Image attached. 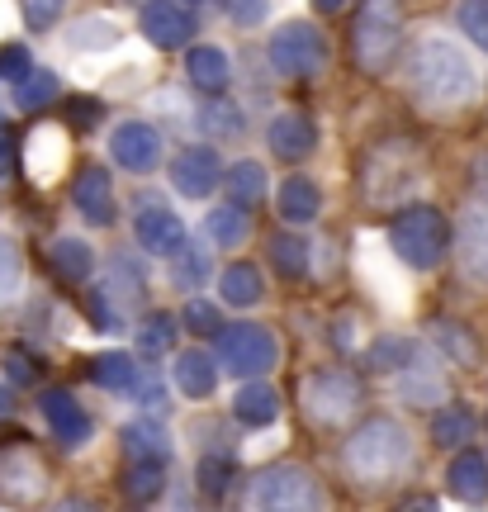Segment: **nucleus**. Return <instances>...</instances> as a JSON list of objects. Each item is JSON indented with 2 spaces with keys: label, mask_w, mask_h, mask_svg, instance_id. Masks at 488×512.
<instances>
[{
  "label": "nucleus",
  "mask_w": 488,
  "mask_h": 512,
  "mask_svg": "<svg viewBox=\"0 0 488 512\" xmlns=\"http://www.w3.org/2000/svg\"><path fill=\"white\" fill-rule=\"evenodd\" d=\"M408 86L427 110H455L474 95V67L451 38H422L408 53Z\"/></svg>",
  "instance_id": "nucleus-1"
},
{
  "label": "nucleus",
  "mask_w": 488,
  "mask_h": 512,
  "mask_svg": "<svg viewBox=\"0 0 488 512\" xmlns=\"http://www.w3.org/2000/svg\"><path fill=\"white\" fill-rule=\"evenodd\" d=\"M413 460V441L394 418H370L346 441V475L356 489H384L394 484Z\"/></svg>",
  "instance_id": "nucleus-2"
},
{
  "label": "nucleus",
  "mask_w": 488,
  "mask_h": 512,
  "mask_svg": "<svg viewBox=\"0 0 488 512\" xmlns=\"http://www.w3.org/2000/svg\"><path fill=\"white\" fill-rule=\"evenodd\" d=\"M237 512H323V489L308 475L304 465H266L256 470L242 494H237Z\"/></svg>",
  "instance_id": "nucleus-3"
},
{
  "label": "nucleus",
  "mask_w": 488,
  "mask_h": 512,
  "mask_svg": "<svg viewBox=\"0 0 488 512\" xmlns=\"http://www.w3.org/2000/svg\"><path fill=\"white\" fill-rule=\"evenodd\" d=\"M389 242H394L403 266L432 271V266H441V256H446V219L436 209H427V204H413V209H403L394 219Z\"/></svg>",
  "instance_id": "nucleus-4"
},
{
  "label": "nucleus",
  "mask_w": 488,
  "mask_h": 512,
  "mask_svg": "<svg viewBox=\"0 0 488 512\" xmlns=\"http://www.w3.org/2000/svg\"><path fill=\"white\" fill-rule=\"evenodd\" d=\"M403 43V15L398 0H365L356 15V62L370 72H384Z\"/></svg>",
  "instance_id": "nucleus-5"
},
{
  "label": "nucleus",
  "mask_w": 488,
  "mask_h": 512,
  "mask_svg": "<svg viewBox=\"0 0 488 512\" xmlns=\"http://www.w3.org/2000/svg\"><path fill=\"white\" fill-rule=\"evenodd\" d=\"M266 57H271V67L280 76H318L332 53H327V38L308 19H290V24H280L271 34Z\"/></svg>",
  "instance_id": "nucleus-6"
},
{
  "label": "nucleus",
  "mask_w": 488,
  "mask_h": 512,
  "mask_svg": "<svg viewBox=\"0 0 488 512\" xmlns=\"http://www.w3.org/2000/svg\"><path fill=\"white\" fill-rule=\"evenodd\" d=\"M48 498V465L29 441L0 446V503L10 508H38Z\"/></svg>",
  "instance_id": "nucleus-7"
},
{
  "label": "nucleus",
  "mask_w": 488,
  "mask_h": 512,
  "mask_svg": "<svg viewBox=\"0 0 488 512\" xmlns=\"http://www.w3.org/2000/svg\"><path fill=\"white\" fill-rule=\"evenodd\" d=\"M275 337L271 328H256V323H237V328H218V366L228 375L242 380H261L275 366Z\"/></svg>",
  "instance_id": "nucleus-8"
},
{
  "label": "nucleus",
  "mask_w": 488,
  "mask_h": 512,
  "mask_svg": "<svg viewBox=\"0 0 488 512\" xmlns=\"http://www.w3.org/2000/svg\"><path fill=\"white\" fill-rule=\"evenodd\" d=\"M304 408L318 427H337L361 408V380L346 370H313L304 380Z\"/></svg>",
  "instance_id": "nucleus-9"
},
{
  "label": "nucleus",
  "mask_w": 488,
  "mask_h": 512,
  "mask_svg": "<svg viewBox=\"0 0 488 512\" xmlns=\"http://www.w3.org/2000/svg\"><path fill=\"white\" fill-rule=\"evenodd\" d=\"M133 238L152 256H176L185 247V223L157 195H143V200L133 204Z\"/></svg>",
  "instance_id": "nucleus-10"
},
{
  "label": "nucleus",
  "mask_w": 488,
  "mask_h": 512,
  "mask_svg": "<svg viewBox=\"0 0 488 512\" xmlns=\"http://www.w3.org/2000/svg\"><path fill=\"white\" fill-rule=\"evenodd\" d=\"M460 271L470 275L474 285H488V185L470 200L465 219H460Z\"/></svg>",
  "instance_id": "nucleus-11"
},
{
  "label": "nucleus",
  "mask_w": 488,
  "mask_h": 512,
  "mask_svg": "<svg viewBox=\"0 0 488 512\" xmlns=\"http://www.w3.org/2000/svg\"><path fill=\"white\" fill-rule=\"evenodd\" d=\"M109 157L124 166V171H133V176H147V171H157V162H162V133H157L152 124L128 119V124L114 128Z\"/></svg>",
  "instance_id": "nucleus-12"
},
{
  "label": "nucleus",
  "mask_w": 488,
  "mask_h": 512,
  "mask_svg": "<svg viewBox=\"0 0 488 512\" xmlns=\"http://www.w3.org/2000/svg\"><path fill=\"white\" fill-rule=\"evenodd\" d=\"M218 176H223V166H218L214 147L195 143V147H181V152L171 157V185H176L181 195H190V200H209Z\"/></svg>",
  "instance_id": "nucleus-13"
},
{
  "label": "nucleus",
  "mask_w": 488,
  "mask_h": 512,
  "mask_svg": "<svg viewBox=\"0 0 488 512\" xmlns=\"http://www.w3.org/2000/svg\"><path fill=\"white\" fill-rule=\"evenodd\" d=\"M138 29L152 48H185L195 34V19L181 0H147L143 15H138Z\"/></svg>",
  "instance_id": "nucleus-14"
},
{
  "label": "nucleus",
  "mask_w": 488,
  "mask_h": 512,
  "mask_svg": "<svg viewBox=\"0 0 488 512\" xmlns=\"http://www.w3.org/2000/svg\"><path fill=\"white\" fill-rule=\"evenodd\" d=\"M38 408H43V422L53 427V437L62 441V446H86V441H91L95 422H91V413L76 403V394H67V389H43Z\"/></svg>",
  "instance_id": "nucleus-15"
},
{
  "label": "nucleus",
  "mask_w": 488,
  "mask_h": 512,
  "mask_svg": "<svg viewBox=\"0 0 488 512\" xmlns=\"http://www.w3.org/2000/svg\"><path fill=\"white\" fill-rule=\"evenodd\" d=\"M72 204L81 209V219L95 228H109L119 219V204H114V185H109L105 166H81L72 181Z\"/></svg>",
  "instance_id": "nucleus-16"
},
{
  "label": "nucleus",
  "mask_w": 488,
  "mask_h": 512,
  "mask_svg": "<svg viewBox=\"0 0 488 512\" xmlns=\"http://www.w3.org/2000/svg\"><path fill=\"white\" fill-rule=\"evenodd\" d=\"M266 143H271L275 157L299 162V157H308V152H313V143H318V128H313V119H304V114H280V119L271 124V133H266Z\"/></svg>",
  "instance_id": "nucleus-17"
},
{
  "label": "nucleus",
  "mask_w": 488,
  "mask_h": 512,
  "mask_svg": "<svg viewBox=\"0 0 488 512\" xmlns=\"http://www.w3.org/2000/svg\"><path fill=\"white\" fill-rule=\"evenodd\" d=\"M185 72H190V81H195L204 95H223V91H228V81H233L228 53H223V48H214V43H199V48H190V57H185Z\"/></svg>",
  "instance_id": "nucleus-18"
},
{
  "label": "nucleus",
  "mask_w": 488,
  "mask_h": 512,
  "mask_svg": "<svg viewBox=\"0 0 488 512\" xmlns=\"http://www.w3.org/2000/svg\"><path fill=\"white\" fill-rule=\"evenodd\" d=\"M233 413L242 427H271L275 418H280V394H275L266 380H247L242 389H237V399H233Z\"/></svg>",
  "instance_id": "nucleus-19"
},
{
  "label": "nucleus",
  "mask_w": 488,
  "mask_h": 512,
  "mask_svg": "<svg viewBox=\"0 0 488 512\" xmlns=\"http://www.w3.org/2000/svg\"><path fill=\"white\" fill-rule=\"evenodd\" d=\"M446 489H451V498H460V503H484L488 498V460L479 456V451L455 456L451 470H446Z\"/></svg>",
  "instance_id": "nucleus-20"
},
{
  "label": "nucleus",
  "mask_w": 488,
  "mask_h": 512,
  "mask_svg": "<svg viewBox=\"0 0 488 512\" xmlns=\"http://www.w3.org/2000/svg\"><path fill=\"white\" fill-rule=\"evenodd\" d=\"M280 219L294 223V228H304V223L318 219V209H323V190L308 181V176H290V181L280 185Z\"/></svg>",
  "instance_id": "nucleus-21"
},
{
  "label": "nucleus",
  "mask_w": 488,
  "mask_h": 512,
  "mask_svg": "<svg viewBox=\"0 0 488 512\" xmlns=\"http://www.w3.org/2000/svg\"><path fill=\"white\" fill-rule=\"evenodd\" d=\"M214 384H218V370H214V356H209V351L190 347V351L176 356V389H181V394H190V399H209Z\"/></svg>",
  "instance_id": "nucleus-22"
},
{
  "label": "nucleus",
  "mask_w": 488,
  "mask_h": 512,
  "mask_svg": "<svg viewBox=\"0 0 488 512\" xmlns=\"http://www.w3.org/2000/svg\"><path fill=\"white\" fill-rule=\"evenodd\" d=\"M218 294H223L233 309H247V304H256V299H266V280H261V271H256L252 261H237V266L223 271Z\"/></svg>",
  "instance_id": "nucleus-23"
},
{
  "label": "nucleus",
  "mask_w": 488,
  "mask_h": 512,
  "mask_svg": "<svg viewBox=\"0 0 488 512\" xmlns=\"http://www.w3.org/2000/svg\"><path fill=\"white\" fill-rule=\"evenodd\" d=\"M171 441H166V432H162V422L157 418H138V422H128L124 427V451H128V460H162L166 465V451Z\"/></svg>",
  "instance_id": "nucleus-24"
},
{
  "label": "nucleus",
  "mask_w": 488,
  "mask_h": 512,
  "mask_svg": "<svg viewBox=\"0 0 488 512\" xmlns=\"http://www.w3.org/2000/svg\"><path fill=\"white\" fill-rule=\"evenodd\" d=\"M91 375L100 389H109V394H133V384H138V361L124 356V351H105V356L91 361Z\"/></svg>",
  "instance_id": "nucleus-25"
},
{
  "label": "nucleus",
  "mask_w": 488,
  "mask_h": 512,
  "mask_svg": "<svg viewBox=\"0 0 488 512\" xmlns=\"http://www.w3.org/2000/svg\"><path fill=\"white\" fill-rule=\"evenodd\" d=\"M247 228H252L247 209H237V204H218L214 214L204 219V238L214 242V247H237V242L247 238Z\"/></svg>",
  "instance_id": "nucleus-26"
},
{
  "label": "nucleus",
  "mask_w": 488,
  "mask_h": 512,
  "mask_svg": "<svg viewBox=\"0 0 488 512\" xmlns=\"http://www.w3.org/2000/svg\"><path fill=\"white\" fill-rule=\"evenodd\" d=\"M199 128H204L214 143H237V138H242V110H237L233 100H214V95H209V105L199 110Z\"/></svg>",
  "instance_id": "nucleus-27"
},
{
  "label": "nucleus",
  "mask_w": 488,
  "mask_h": 512,
  "mask_svg": "<svg viewBox=\"0 0 488 512\" xmlns=\"http://www.w3.org/2000/svg\"><path fill=\"white\" fill-rule=\"evenodd\" d=\"M223 185H228V200H233L237 209H252L256 200H266V166L261 162H237Z\"/></svg>",
  "instance_id": "nucleus-28"
},
{
  "label": "nucleus",
  "mask_w": 488,
  "mask_h": 512,
  "mask_svg": "<svg viewBox=\"0 0 488 512\" xmlns=\"http://www.w3.org/2000/svg\"><path fill=\"white\" fill-rule=\"evenodd\" d=\"M53 266H57V275H62V280L81 285V280L95 271V252L81 238H57L53 242Z\"/></svg>",
  "instance_id": "nucleus-29"
},
{
  "label": "nucleus",
  "mask_w": 488,
  "mask_h": 512,
  "mask_svg": "<svg viewBox=\"0 0 488 512\" xmlns=\"http://www.w3.org/2000/svg\"><path fill=\"white\" fill-rule=\"evenodd\" d=\"M166 484V465L162 460H128V475H124V494L138 498V503H152L162 494Z\"/></svg>",
  "instance_id": "nucleus-30"
},
{
  "label": "nucleus",
  "mask_w": 488,
  "mask_h": 512,
  "mask_svg": "<svg viewBox=\"0 0 488 512\" xmlns=\"http://www.w3.org/2000/svg\"><path fill=\"white\" fill-rule=\"evenodd\" d=\"M138 347H143V356H162L176 347V313H147L138 323Z\"/></svg>",
  "instance_id": "nucleus-31"
},
{
  "label": "nucleus",
  "mask_w": 488,
  "mask_h": 512,
  "mask_svg": "<svg viewBox=\"0 0 488 512\" xmlns=\"http://www.w3.org/2000/svg\"><path fill=\"white\" fill-rule=\"evenodd\" d=\"M432 437L441 441V446H470L474 413H470V408H460V403L441 408V413H436V422H432Z\"/></svg>",
  "instance_id": "nucleus-32"
},
{
  "label": "nucleus",
  "mask_w": 488,
  "mask_h": 512,
  "mask_svg": "<svg viewBox=\"0 0 488 512\" xmlns=\"http://www.w3.org/2000/svg\"><path fill=\"white\" fill-rule=\"evenodd\" d=\"M67 43L72 48H81V53H91V48H114L119 43V24L114 19H81L72 34H67Z\"/></svg>",
  "instance_id": "nucleus-33"
},
{
  "label": "nucleus",
  "mask_w": 488,
  "mask_h": 512,
  "mask_svg": "<svg viewBox=\"0 0 488 512\" xmlns=\"http://www.w3.org/2000/svg\"><path fill=\"white\" fill-rule=\"evenodd\" d=\"M403 399L408 403H436L441 399V370H432L427 361H417L413 370H403Z\"/></svg>",
  "instance_id": "nucleus-34"
},
{
  "label": "nucleus",
  "mask_w": 488,
  "mask_h": 512,
  "mask_svg": "<svg viewBox=\"0 0 488 512\" xmlns=\"http://www.w3.org/2000/svg\"><path fill=\"white\" fill-rule=\"evenodd\" d=\"M53 95H57V76L34 67V72L15 86V105H24V110H43V105H53Z\"/></svg>",
  "instance_id": "nucleus-35"
},
{
  "label": "nucleus",
  "mask_w": 488,
  "mask_h": 512,
  "mask_svg": "<svg viewBox=\"0 0 488 512\" xmlns=\"http://www.w3.org/2000/svg\"><path fill=\"white\" fill-rule=\"evenodd\" d=\"M171 275H176V285H185V290H199V285L209 280V252H204V247H181Z\"/></svg>",
  "instance_id": "nucleus-36"
},
{
  "label": "nucleus",
  "mask_w": 488,
  "mask_h": 512,
  "mask_svg": "<svg viewBox=\"0 0 488 512\" xmlns=\"http://www.w3.org/2000/svg\"><path fill=\"white\" fill-rule=\"evenodd\" d=\"M271 261H275V271L280 275H304L308 271V247L299 238H271Z\"/></svg>",
  "instance_id": "nucleus-37"
},
{
  "label": "nucleus",
  "mask_w": 488,
  "mask_h": 512,
  "mask_svg": "<svg viewBox=\"0 0 488 512\" xmlns=\"http://www.w3.org/2000/svg\"><path fill=\"white\" fill-rule=\"evenodd\" d=\"M233 470H237V465H233V456H209V460H204V465H199V489H204V494H228V479H233Z\"/></svg>",
  "instance_id": "nucleus-38"
},
{
  "label": "nucleus",
  "mask_w": 488,
  "mask_h": 512,
  "mask_svg": "<svg viewBox=\"0 0 488 512\" xmlns=\"http://www.w3.org/2000/svg\"><path fill=\"white\" fill-rule=\"evenodd\" d=\"M34 72V53L24 48V43H5L0 48V81H24V76Z\"/></svg>",
  "instance_id": "nucleus-39"
},
{
  "label": "nucleus",
  "mask_w": 488,
  "mask_h": 512,
  "mask_svg": "<svg viewBox=\"0 0 488 512\" xmlns=\"http://www.w3.org/2000/svg\"><path fill=\"white\" fill-rule=\"evenodd\" d=\"M181 323L195 332V337H214L223 318H218V309L209 304V299H190V304H185V313H181Z\"/></svg>",
  "instance_id": "nucleus-40"
},
{
  "label": "nucleus",
  "mask_w": 488,
  "mask_h": 512,
  "mask_svg": "<svg viewBox=\"0 0 488 512\" xmlns=\"http://www.w3.org/2000/svg\"><path fill=\"white\" fill-rule=\"evenodd\" d=\"M460 29L488 53V0H460Z\"/></svg>",
  "instance_id": "nucleus-41"
},
{
  "label": "nucleus",
  "mask_w": 488,
  "mask_h": 512,
  "mask_svg": "<svg viewBox=\"0 0 488 512\" xmlns=\"http://www.w3.org/2000/svg\"><path fill=\"white\" fill-rule=\"evenodd\" d=\"M19 252H15V242L10 238H0V299H10V294L19 290Z\"/></svg>",
  "instance_id": "nucleus-42"
},
{
  "label": "nucleus",
  "mask_w": 488,
  "mask_h": 512,
  "mask_svg": "<svg viewBox=\"0 0 488 512\" xmlns=\"http://www.w3.org/2000/svg\"><path fill=\"white\" fill-rule=\"evenodd\" d=\"M24 5V19L34 24V29H53L57 19H62V5L67 0H19Z\"/></svg>",
  "instance_id": "nucleus-43"
},
{
  "label": "nucleus",
  "mask_w": 488,
  "mask_h": 512,
  "mask_svg": "<svg viewBox=\"0 0 488 512\" xmlns=\"http://www.w3.org/2000/svg\"><path fill=\"white\" fill-rule=\"evenodd\" d=\"M436 342H446L460 361H474V342L465 337V328H460V323H436Z\"/></svg>",
  "instance_id": "nucleus-44"
},
{
  "label": "nucleus",
  "mask_w": 488,
  "mask_h": 512,
  "mask_svg": "<svg viewBox=\"0 0 488 512\" xmlns=\"http://www.w3.org/2000/svg\"><path fill=\"white\" fill-rule=\"evenodd\" d=\"M62 110H67V119H72L76 128H91V124H100L105 105H100V100H86V95H76V100H67Z\"/></svg>",
  "instance_id": "nucleus-45"
},
{
  "label": "nucleus",
  "mask_w": 488,
  "mask_h": 512,
  "mask_svg": "<svg viewBox=\"0 0 488 512\" xmlns=\"http://www.w3.org/2000/svg\"><path fill=\"white\" fill-rule=\"evenodd\" d=\"M86 313H91V323H95V328H105V332L119 328V313H114V304H109V294L95 290L91 299H86Z\"/></svg>",
  "instance_id": "nucleus-46"
},
{
  "label": "nucleus",
  "mask_w": 488,
  "mask_h": 512,
  "mask_svg": "<svg viewBox=\"0 0 488 512\" xmlns=\"http://www.w3.org/2000/svg\"><path fill=\"white\" fill-rule=\"evenodd\" d=\"M5 370H10V380L15 384H34V361H29V356H5Z\"/></svg>",
  "instance_id": "nucleus-47"
},
{
  "label": "nucleus",
  "mask_w": 488,
  "mask_h": 512,
  "mask_svg": "<svg viewBox=\"0 0 488 512\" xmlns=\"http://www.w3.org/2000/svg\"><path fill=\"white\" fill-rule=\"evenodd\" d=\"M266 15V0H233V19L237 24H256Z\"/></svg>",
  "instance_id": "nucleus-48"
},
{
  "label": "nucleus",
  "mask_w": 488,
  "mask_h": 512,
  "mask_svg": "<svg viewBox=\"0 0 488 512\" xmlns=\"http://www.w3.org/2000/svg\"><path fill=\"white\" fill-rule=\"evenodd\" d=\"M394 512H441V503H436V498H427V494H413V498H403Z\"/></svg>",
  "instance_id": "nucleus-49"
},
{
  "label": "nucleus",
  "mask_w": 488,
  "mask_h": 512,
  "mask_svg": "<svg viewBox=\"0 0 488 512\" xmlns=\"http://www.w3.org/2000/svg\"><path fill=\"white\" fill-rule=\"evenodd\" d=\"M10 143H15V138H10V124H5V114H0V176L10 171Z\"/></svg>",
  "instance_id": "nucleus-50"
},
{
  "label": "nucleus",
  "mask_w": 488,
  "mask_h": 512,
  "mask_svg": "<svg viewBox=\"0 0 488 512\" xmlns=\"http://www.w3.org/2000/svg\"><path fill=\"white\" fill-rule=\"evenodd\" d=\"M57 512H100V508H95V503H86V498H67Z\"/></svg>",
  "instance_id": "nucleus-51"
},
{
  "label": "nucleus",
  "mask_w": 488,
  "mask_h": 512,
  "mask_svg": "<svg viewBox=\"0 0 488 512\" xmlns=\"http://www.w3.org/2000/svg\"><path fill=\"white\" fill-rule=\"evenodd\" d=\"M10 413H15V394L0 384V418H10Z\"/></svg>",
  "instance_id": "nucleus-52"
},
{
  "label": "nucleus",
  "mask_w": 488,
  "mask_h": 512,
  "mask_svg": "<svg viewBox=\"0 0 488 512\" xmlns=\"http://www.w3.org/2000/svg\"><path fill=\"white\" fill-rule=\"evenodd\" d=\"M342 5H346V0H313V10H318V15H337Z\"/></svg>",
  "instance_id": "nucleus-53"
},
{
  "label": "nucleus",
  "mask_w": 488,
  "mask_h": 512,
  "mask_svg": "<svg viewBox=\"0 0 488 512\" xmlns=\"http://www.w3.org/2000/svg\"><path fill=\"white\" fill-rule=\"evenodd\" d=\"M181 5H199V0H181Z\"/></svg>",
  "instance_id": "nucleus-54"
}]
</instances>
